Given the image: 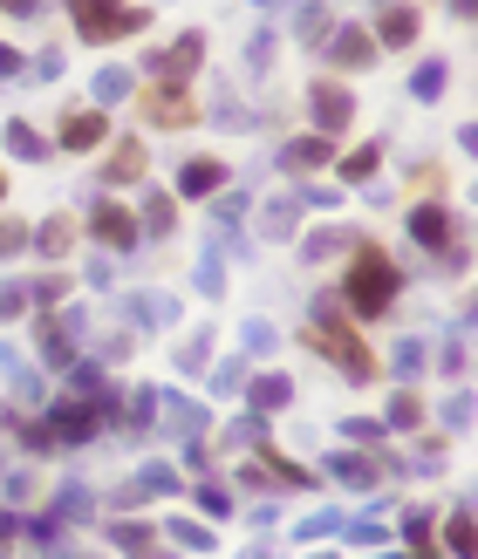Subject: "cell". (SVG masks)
<instances>
[{
    "mask_svg": "<svg viewBox=\"0 0 478 559\" xmlns=\"http://www.w3.org/2000/svg\"><path fill=\"white\" fill-rule=\"evenodd\" d=\"M308 110H315V130H321V137H335V130H349L356 103H349V89H335V82H315Z\"/></svg>",
    "mask_w": 478,
    "mask_h": 559,
    "instance_id": "4",
    "label": "cell"
},
{
    "mask_svg": "<svg viewBox=\"0 0 478 559\" xmlns=\"http://www.w3.org/2000/svg\"><path fill=\"white\" fill-rule=\"evenodd\" d=\"M0 198H7V178H0Z\"/></svg>",
    "mask_w": 478,
    "mask_h": 559,
    "instance_id": "34",
    "label": "cell"
},
{
    "mask_svg": "<svg viewBox=\"0 0 478 559\" xmlns=\"http://www.w3.org/2000/svg\"><path fill=\"white\" fill-rule=\"evenodd\" d=\"M178 185H185V198H205V191H219V185H226V164H212V157H192Z\"/></svg>",
    "mask_w": 478,
    "mask_h": 559,
    "instance_id": "12",
    "label": "cell"
},
{
    "mask_svg": "<svg viewBox=\"0 0 478 559\" xmlns=\"http://www.w3.org/2000/svg\"><path fill=\"white\" fill-rule=\"evenodd\" d=\"M383 41H390V48H410V41H417V7H390V14H383Z\"/></svg>",
    "mask_w": 478,
    "mask_h": 559,
    "instance_id": "14",
    "label": "cell"
},
{
    "mask_svg": "<svg viewBox=\"0 0 478 559\" xmlns=\"http://www.w3.org/2000/svg\"><path fill=\"white\" fill-rule=\"evenodd\" d=\"M376 164H383V144H362V150H349V157H342V178H369Z\"/></svg>",
    "mask_w": 478,
    "mask_h": 559,
    "instance_id": "18",
    "label": "cell"
},
{
    "mask_svg": "<svg viewBox=\"0 0 478 559\" xmlns=\"http://www.w3.org/2000/svg\"><path fill=\"white\" fill-rule=\"evenodd\" d=\"M451 553H458V559H472V519H465V512L451 519Z\"/></svg>",
    "mask_w": 478,
    "mask_h": 559,
    "instance_id": "26",
    "label": "cell"
},
{
    "mask_svg": "<svg viewBox=\"0 0 478 559\" xmlns=\"http://www.w3.org/2000/svg\"><path fill=\"white\" fill-rule=\"evenodd\" d=\"M35 239H41V253H69V239H76V225H69V219H48V225H41V232H35Z\"/></svg>",
    "mask_w": 478,
    "mask_h": 559,
    "instance_id": "20",
    "label": "cell"
},
{
    "mask_svg": "<svg viewBox=\"0 0 478 559\" xmlns=\"http://www.w3.org/2000/svg\"><path fill=\"white\" fill-rule=\"evenodd\" d=\"M397 369H403V375L424 369V348H417V341H403V348H397Z\"/></svg>",
    "mask_w": 478,
    "mask_h": 559,
    "instance_id": "31",
    "label": "cell"
},
{
    "mask_svg": "<svg viewBox=\"0 0 478 559\" xmlns=\"http://www.w3.org/2000/svg\"><path fill=\"white\" fill-rule=\"evenodd\" d=\"M130 178H144V144H123L110 157V185H130Z\"/></svg>",
    "mask_w": 478,
    "mask_h": 559,
    "instance_id": "16",
    "label": "cell"
},
{
    "mask_svg": "<svg viewBox=\"0 0 478 559\" xmlns=\"http://www.w3.org/2000/svg\"><path fill=\"white\" fill-rule=\"evenodd\" d=\"M14 69H21V55H14V48H0V82H7Z\"/></svg>",
    "mask_w": 478,
    "mask_h": 559,
    "instance_id": "32",
    "label": "cell"
},
{
    "mask_svg": "<svg viewBox=\"0 0 478 559\" xmlns=\"http://www.w3.org/2000/svg\"><path fill=\"white\" fill-rule=\"evenodd\" d=\"M308 341H315V348H328V355H335L342 369L356 375V382H369V375H376V362H369V348H362V341L349 335V321H342L335 307H321L315 321H308Z\"/></svg>",
    "mask_w": 478,
    "mask_h": 559,
    "instance_id": "2",
    "label": "cell"
},
{
    "mask_svg": "<svg viewBox=\"0 0 478 559\" xmlns=\"http://www.w3.org/2000/svg\"><path fill=\"white\" fill-rule=\"evenodd\" d=\"M89 232H96V239H110V246H117V253H130V246H137V219H130V212H123L117 198H103V205H96V212H89Z\"/></svg>",
    "mask_w": 478,
    "mask_h": 559,
    "instance_id": "5",
    "label": "cell"
},
{
    "mask_svg": "<svg viewBox=\"0 0 478 559\" xmlns=\"http://www.w3.org/2000/svg\"><path fill=\"white\" fill-rule=\"evenodd\" d=\"M410 89H417V96L431 103V96H438V89H444V69H438V62H431V69H417V75H410Z\"/></svg>",
    "mask_w": 478,
    "mask_h": 559,
    "instance_id": "24",
    "label": "cell"
},
{
    "mask_svg": "<svg viewBox=\"0 0 478 559\" xmlns=\"http://www.w3.org/2000/svg\"><path fill=\"white\" fill-rule=\"evenodd\" d=\"M28 307V287H0V321H14Z\"/></svg>",
    "mask_w": 478,
    "mask_h": 559,
    "instance_id": "30",
    "label": "cell"
},
{
    "mask_svg": "<svg viewBox=\"0 0 478 559\" xmlns=\"http://www.w3.org/2000/svg\"><path fill=\"white\" fill-rule=\"evenodd\" d=\"M69 14H76L82 41H117V35H137L151 21L144 7H117V0H69Z\"/></svg>",
    "mask_w": 478,
    "mask_h": 559,
    "instance_id": "3",
    "label": "cell"
},
{
    "mask_svg": "<svg viewBox=\"0 0 478 559\" xmlns=\"http://www.w3.org/2000/svg\"><path fill=\"white\" fill-rule=\"evenodd\" d=\"M199 62H205V41H199V35H185V41H178V48H171V55L158 62V82H164V89H185V75L199 69Z\"/></svg>",
    "mask_w": 478,
    "mask_h": 559,
    "instance_id": "6",
    "label": "cell"
},
{
    "mask_svg": "<svg viewBox=\"0 0 478 559\" xmlns=\"http://www.w3.org/2000/svg\"><path fill=\"white\" fill-rule=\"evenodd\" d=\"M328 157H335L328 137H294V144L280 150V164H287V171H315V164H328Z\"/></svg>",
    "mask_w": 478,
    "mask_h": 559,
    "instance_id": "11",
    "label": "cell"
},
{
    "mask_svg": "<svg viewBox=\"0 0 478 559\" xmlns=\"http://www.w3.org/2000/svg\"><path fill=\"white\" fill-rule=\"evenodd\" d=\"M287 396H294V382H287V375H267V382H253V410H280Z\"/></svg>",
    "mask_w": 478,
    "mask_h": 559,
    "instance_id": "17",
    "label": "cell"
},
{
    "mask_svg": "<svg viewBox=\"0 0 478 559\" xmlns=\"http://www.w3.org/2000/svg\"><path fill=\"white\" fill-rule=\"evenodd\" d=\"M397 287H403L397 260H383V253L369 246V253L349 266V287H342V300H349V314L376 321V314H390V307H397Z\"/></svg>",
    "mask_w": 478,
    "mask_h": 559,
    "instance_id": "1",
    "label": "cell"
},
{
    "mask_svg": "<svg viewBox=\"0 0 478 559\" xmlns=\"http://www.w3.org/2000/svg\"><path fill=\"white\" fill-rule=\"evenodd\" d=\"M69 328H76L69 314H55V307L41 314V355H48V369H69V362H76V355H69Z\"/></svg>",
    "mask_w": 478,
    "mask_h": 559,
    "instance_id": "8",
    "label": "cell"
},
{
    "mask_svg": "<svg viewBox=\"0 0 478 559\" xmlns=\"http://www.w3.org/2000/svg\"><path fill=\"white\" fill-rule=\"evenodd\" d=\"M7 144H14V157H41V150H48L28 123H7Z\"/></svg>",
    "mask_w": 478,
    "mask_h": 559,
    "instance_id": "22",
    "label": "cell"
},
{
    "mask_svg": "<svg viewBox=\"0 0 478 559\" xmlns=\"http://www.w3.org/2000/svg\"><path fill=\"white\" fill-rule=\"evenodd\" d=\"M410 546H417V559H438V532H431V519H424V512H410Z\"/></svg>",
    "mask_w": 478,
    "mask_h": 559,
    "instance_id": "19",
    "label": "cell"
},
{
    "mask_svg": "<svg viewBox=\"0 0 478 559\" xmlns=\"http://www.w3.org/2000/svg\"><path fill=\"white\" fill-rule=\"evenodd\" d=\"M267 232L287 239V232H294V205H267Z\"/></svg>",
    "mask_w": 478,
    "mask_h": 559,
    "instance_id": "28",
    "label": "cell"
},
{
    "mask_svg": "<svg viewBox=\"0 0 478 559\" xmlns=\"http://www.w3.org/2000/svg\"><path fill=\"white\" fill-rule=\"evenodd\" d=\"M335 478H342V485H376L383 464H376V457H335Z\"/></svg>",
    "mask_w": 478,
    "mask_h": 559,
    "instance_id": "15",
    "label": "cell"
},
{
    "mask_svg": "<svg viewBox=\"0 0 478 559\" xmlns=\"http://www.w3.org/2000/svg\"><path fill=\"white\" fill-rule=\"evenodd\" d=\"M171 219H178V212H171V198H151V212H144V225H151V232H171Z\"/></svg>",
    "mask_w": 478,
    "mask_h": 559,
    "instance_id": "27",
    "label": "cell"
},
{
    "mask_svg": "<svg viewBox=\"0 0 478 559\" xmlns=\"http://www.w3.org/2000/svg\"><path fill=\"white\" fill-rule=\"evenodd\" d=\"M390 423H403V430L424 423V403H417V396H397V403H390Z\"/></svg>",
    "mask_w": 478,
    "mask_h": 559,
    "instance_id": "25",
    "label": "cell"
},
{
    "mask_svg": "<svg viewBox=\"0 0 478 559\" xmlns=\"http://www.w3.org/2000/svg\"><path fill=\"white\" fill-rule=\"evenodd\" d=\"M410 232H417V246H431V253H444V246L458 239V232H451V212H444V205H417V212H410Z\"/></svg>",
    "mask_w": 478,
    "mask_h": 559,
    "instance_id": "7",
    "label": "cell"
},
{
    "mask_svg": "<svg viewBox=\"0 0 478 559\" xmlns=\"http://www.w3.org/2000/svg\"><path fill=\"white\" fill-rule=\"evenodd\" d=\"M301 35H308V41H328V35H335V21H328V7H315V0L301 7Z\"/></svg>",
    "mask_w": 478,
    "mask_h": 559,
    "instance_id": "21",
    "label": "cell"
},
{
    "mask_svg": "<svg viewBox=\"0 0 478 559\" xmlns=\"http://www.w3.org/2000/svg\"><path fill=\"white\" fill-rule=\"evenodd\" d=\"M0 7H7V0H0Z\"/></svg>",
    "mask_w": 478,
    "mask_h": 559,
    "instance_id": "35",
    "label": "cell"
},
{
    "mask_svg": "<svg viewBox=\"0 0 478 559\" xmlns=\"http://www.w3.org/2000/svg\"><path fill=\"white\" fill-rule=\"evenodd\" d=\"M335 62H342V69H362V62H376V41L362 35V28H342V35H335Z\"/></svg>",
    "mask_w": 478,
    "mask_h": 559,
    "instance_id": "13",
    "label": "cell"
},
{
    "mask_svg": "<svg viewBox=\"0 0 478 559\" xmlns=\"http://www.w3.org/2000/svg\"><path fill=\"white\" fill-rule=\"evenodd\" d=\"M144 116H151V123H192L199 110H192L178 89H164V82H158V96H144Z\"/></svg>",
    "mask_w": 478,
    "mask_h": 559,
    "instance_id": "10",
    "label": "cell"
},
{
    "mask_svg": "<svg viewBox=\"0 0 478 559\" xmlns=\"http://www.w3.org/2000/svg\"><path fill=\"white\" fill-rule=\"evenodd\" d=\"M21 239H28V225H21V219H0V260H7Z\"/></svg>",
    "mask_w": 478,
    "mask_h": 559,
    "instance_id": "29",
    "label": "cell"
},
{
    "mask_svg": "<svg viewBox=\"0 0 478 559\" xmlns=\"http://www.w3.org/2000/svg\"><path fill=\"white\" fill-rule=\"evenodd\" d=\"M7 7H14V14H28V7H35V0H7Z\"/></svg>",
    "mask_w": 478,
    "mask_h": 559,
    "instance_id": "33",
    "label": "cell"
},
{
    "mask_svg": "<svg viewBox=\"0 0 478 559\" xmlns=\"http://www.w3.org/2000/svg\"><path fill=\"white\" fill-rule=\"evenodd\" d=\"M123 89H130V75H123V69H103V75H96V96H103V103H117Z\"/></svg>",
    "mask_w": 478,
    "mask_h": 559,
    "instance_id": "23",
    "label": "cell"
},
{
    "mask_svg": "<svg viewBox=\"0 0 478 559\" xmlns=\"http://www.w3.org/2000/svg\"><path fill=\"white\" fill-rule=\"evenodd\" d=\"M62 144L69 150H96L103 144V110H76L69 123H62Z\"/></svg>",
    "mask_w": 478,
    "mask_h": 559,
    "instance_id": "9",
    "label": "cell"
}]
</instances>
